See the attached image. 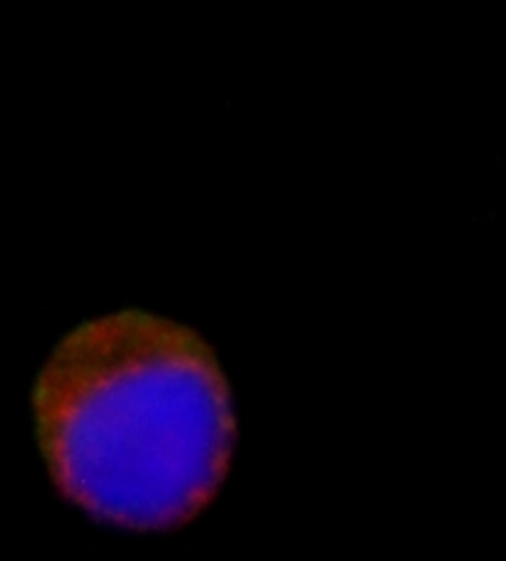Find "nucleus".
Listing matches in <instances>:
<instances>
[{
	"label": "nucleus",
	"instance_id": "f257e3e1",
	"mask_svg": "<svg viewBox=\"0 0 506 561\" xmlns=\"http://www.w3.org/2000/svg\"><path fill=\"white\" fill-rule=\"evenodd\" d=\"M33 415L55 490L129 531L196 519L226 482L238 440L210 344L141 309L72 329L37 374Z\"/></svg>",
	"mask_w": 506,
	"mask_h": 561
}]
</instances>
